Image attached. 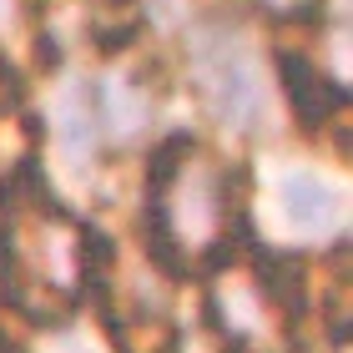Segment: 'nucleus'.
Returning a JSON list of instances; mask_svg holds the SVG:
<instances>
[{"label": "nucleus", "instance_id": "nucleus-5", "mask_svg": "<svg viewBox=\"0 0 353 353\" xmlns=\"http://www.w3.org/2000/svg\"><path fill=\"white\" fill-rule=\"evenodd\" d=\"M141 26H126V30H101V36H96V46H101L106 56H117V51H126V41L137 36Z\"/></svg>", "mask_w": 353, "mask_h": 353}, {"label": "nucleus", "instance_id": "nucleus-2", "mask_svg": "<svg viewBox=\"0 0 353 353\" xmlns=\"http://www.w3.org/2000/svg\"><path fill=\"white\" fill-rule=\"evenodd\" d=\"M192 152H197V137L192 132H172L162 147L147 157V197H162V192L176 182V172H182V162Z\"/></svg>", "mask_w": 353, "mask_h": 353}, {"label": "nucleus", "instance_id": "nucleus-3", "mask_svg": "<svg viewBox=\"0 0 353 353\" xmlns=\"http://www.w3.org/2000/svg\"><path fill=\"white\" fill-rule=\"evenodd\" d=\"M147 258L172 278H182V258H176V237H172V217L162 197H147Z\"/></svg>", "mask_w": 353, "mask_h": 353}, {"label": "nucleus", "instance_id": "nucleus-1", "mask_svg": "<svg viewBox=\"0 0 353 353\" xmlns=\"http://www.w3.org/2000/svg\"><path fill=\"white\" fill-rule=\"evenodd\" d=\"M278 76H283L288 106H293V117L303 126H318L323 117H333V111L348 106V91L333 81V76L318 71L308 56H298V51H278Z\"/></svg>", "mask_w": 353, "mask_h": 353}, {"label": "nucleus", "instance_id": "nucleus-4", "mask_svg": "<svg viewBox=\"0 0 353 353\" xmlns=\"http://www.w3.org/2000/svg\"><path fill=\"white\" fill-rule=\"evenodd\" d=\"M283 197H288V212H293V222H318L328 212V192L313 182V176H293V182L283 187Z\"/></svg>", "mask_w": 353, "mask_h": 353}]
</instances>
